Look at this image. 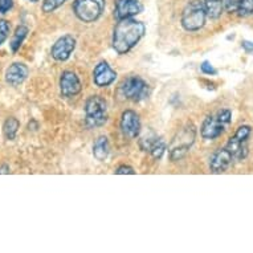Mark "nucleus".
Instances as JSON below:
<instances>
[{
  "label": "nucleus",
  "mask_w": 253,
  "mask_h": 253,
  "mask_svg": "<svg viewBox=\"0 0 253 253\" xmlns=\"http://www.w3.org/2000/svg\"><path fill=\"white\" fill-rule=\"evenodd\" d=\"M149 151L153 155V158L161 159L163 154H165V151H166V142L163 141L162 138H157V141L154 142Z\"/></svg>",
  "instance_id": "nucleus-20"
},
{
  "label": "nucleus",
  "mask_w": 253,
  "mask_h": 253,
  "mask_svg": "<svg viewBox=\"0 0 253 253\" xmlns=\"http://www.w3.org/2000/svg\"><path fill=\"white\" fill-rule=\"evenodd\" d=\"M207 19V11L202 0H192L184 7L182 13L183 28L188 32H196L204 27Z\"/></svg>",
  "instance_id": "nucleus-4"
},
{
  "label": "nucleus",
  "mask_w": 253,
  "mask_h": 253,
  "mask_svg": "<svg viewBox=\"0 0 253 253\" xmlns=\"http://www.w3.org/2000/svg\"><path fill=\"white\" fill-rule=\"evenodd\" d=\"M146 27L142 21L131 17L118 20L113 34V48L118 54H125L133 49L145 36Z\"/></svg>",
  "instance_id": "nucleus-1"
},
{
  "label": "nucleus",
  "mask_w": 253,
  "mask_h": 253,
  "mask_svg": "<svg viewBox=\"0 0 253 253\" xmlns=\"http://www.w3.org/2000/svg\"><path fill=\"white\" fill-rule=\"evenodd\" d=\"M20 129V122L15 117H8L3 124V134H4L5 139L13 141L17 135V131Z\"/></svg>",
  "instance_id": "nucleus-18"
},
{
  "label": "nucleus",
  "mask_w": 253,
  "mask_h": 253,
  "mask_svg": "<svg viewBox=\"0 0 253 253\" xmlns=\"http://www.w3.org/2000/svg\"><path fill=\"white\" fill-rule=\"evenodd\" d=\"M121 129L125 137L137 138L141 133V120L134 110H125L121 116Z\"/></svg>",
  "instance_id": "nucleus-11"
},
{
  "label": "nucleus",
  "mask_w": 253,
  "mask_h": 253,
  "mask_svg": "<svg viewBox=\"0 0 253 253\" xmlns=\"http://www.w3.org/2000/svg\"><path fill=\"white\" fill-rule=\"evenodd\" d=\"M29 29L28 27H25V25H19L16 29H15V32H13L12 38H11V42H9V48L12 50L13 53H16L17 50L20 49L21 45H23V42L28 36Z\"/></svg>",
  "instance_id": "nucleus-17"
},
{
  "label": "nucleus",
  "mask_w": 253,
  "mask_h": 253,
  "mask_svg": "<svg viewBox=\"0 0 253 253\" xmlns=\"http://www.w3.org/2000/svg\"><path fill=\"white\" fill-rule=\"evenodd\" d=\"M12 7L13 0H0V13H7Z\"/></svg>",
  "instance_id": "nucleus-27"
},
{
  "label": "nucleus",
  "mask_w": 253,
  "mask_h": 253,
  "mask_svg": "<svg viewBox=\"0 0 253 253\" xmlns=\"http://www.w3.org/2000/svg\"><path fill=\"white\" fill-rule=\"evenodd\" d=\"M233 163L232 155L225 150V147L219 149L217 151L212 154V157L210 158V170L213 174H221L231 167Z\"/></svg>",
  "instance_id": "nucleus-14"
},
{
  "label": "nucleus",
  "mask_w": 253,
  "mask_h": 253,
  "mask_svg": "<svg viewBox=\"0 0 253 253\" xmlns=\"http://www.w3.org/2000/svg\"><path fill=\"white\" fill-rule=\"evenodd\" d=\"M120 94L124 97L125 100L139 102L149 96V85L138 76L129 77L121 84Z\"/></svg>",
  "instance_id": "nucleus-8"
},
{
  "label": "nucleus",
  "mask_w": 253,
  "mask_h": 253,
  "mask_svg": "<svg viewBox=\"0 0 253 253\" xmlns=\"http://www.w3.org/2000/svg\"><path fill=\"white\" fill-rule=\"evenodd\" d=\"M29 75L28 67L23 64V62H13L11 64L7 71H5L4 80L5 83L11 85V86H19L27 80Z\"/></svg>",
  "instance_id": "nucleus-15"
},
{
  "label": "nucleus",
  "mask_w": 253,
  "mask_h": 253,
  "mask_svg": "<svg viewBox=\"0 0 253 253\" xmlns=\"http://www.w3.org/2000/svg\"><path fill=\"white\" fill-rule=\"evenodd\" d=\"M142 4L139 0H116L114 16L117 20H124L133 17L142 12Z\"/></svg>",
  "instance_id": "nucleus-12"
},
{
  "label": "nucleus",
  "mask_w": 253,
  "mask_h": 253,
  "mask_svg": "<svg viewBox=\"0 0 253 253\" xmlns=\"http://www.w3.org/2000/svg\"><path fill=\"white\" fill-rule=\"evenodd\" d=\"M9 166L8 165H1L0 166V174H9Z\"/></svg>",
  "instance_id": "nucleus-30"
},
{
  "label": "nucleus",
  "mask_w": 253,
  "mask_h": 253,
  "mask_svg": "<svg viewBox=\"0 0 253 253\" xmlns=\"http://www.w3.org/2000/svg\"><path fill=\"white\" fill-rule=\"evenodd\" d=\"M28 1H31V3H36V1H39V0H28Z\"/></svg>",
  "instance_id": "nucleus-31"
},
{
  "label": "nucleus",
  "mask_w": 253,
  "mask_h": 253,
  "mask_svg": "<svg viewBox=\"0 0 253 253\" xmlns=\"http://www.w3.org/2000/svg\"><path fill=\"white\" fill-rule=\"evenodd\" d=\"M117 79V73L113 71L106 61L98 62L93 71V83L98 87H106L112 85Z\"/></svg>",
  "instance_id": "nucleus-13"
},
{
  "label": "nucleus",
  "mask_w": 253,
  "mask_h": 253,
  "mask_svg": "<svg viewBox=\"0 0 253 253\" xmlns=\"http://www.w3.org/2000/svg\"><path fill=\"white\" fill-rule=\"evenodd\" d=\"M116 174L118 175H126V174H130V175H134L135 174V171H134L133 167L130 166H120L118 169L116 170Z\"/></svg>",
  "instance_id": "nucleus-28"
},
{
  "label": "nucleus",
  "mask_w": 253,
  "mask_h": 253,
  "mask_svg": "<svg viewBox=\"0 0 253 253\" xmlns=\"http://www.w3.org/2000/svg\"><path fill=\"white\" fill-rule=\"evenodd\" d=\"M231 118H232V113L229 109H221L215 114L208 116L203 121V125L200 127L202 137L207 141H213L216 138H219L224 133L227 126L231 124Z\"/></svg>",
  "instance_id": "nucleus-2"
},
{
  "label": "nucleus",
  "mask_w": 253,
  "mask_h": 253,
  "mask_svg": "<svg viewBox=\"0 0 253 253\" xmlns=\"http://www.w3.org/2000/svg\"><path fill=\"white\" fill-rule=\"evenodd\" d=\"M65 1H68V0H42V12H53L57 8H60L62 4H65Z\"/></svg>",
  "instance_id": "nucleus-22"
},
{
  "label": "nucleus",
  "mask_w": 253,
  "mask_h": 253,
  "mask_svg": "<svg viewBox=\"0 0 253 253\" xmlns=\"http://www.w3.org/2000/svg\"><path fill=\"white\" fill-rule=\"evenodd\" d=\"M81 89H83V85L76 73L71 71L62 72L61 77H60V91H61L62 97L72 98V97L77 96Z\"/></svg>",
  "instance_id": "nucleus-10"
},
{
  "label": "nucleus",
  "mask_w": 253,
  "mask_h": 253,
  "mask_svg": "<svg viewBox=\"0 0 253 253\" xmlns=\"http://www.w3.org/2000/svg\"><path fill=\"white\" fill-rule=\"evenodd\" d=\"M241 46H243V49L245 50V52H253V42H241Z\"/></svg>",
  "instance_id": "nucleus-29"
},
{
  "label": "nucleus",
  "mask_w": 253,
  "mask_h": 253,
  "mask_svg": "<svg viewBox=\"0 0 253 253\" xmlns=\"http://www.w3.org/2000/svg\"><path fill=\"white\" fill-rule=\"evenodd\" d=\"M109 153H110V146H109L108 138L105 135H101L96 139L94 145H93V155L97 161L104 162L105 159H108Z\"/></svg>",
  "instance_id": "nucleus-16"
},
{
  "label": "nucleus",
  "mask_w": 253,
  "mask_h": 253,
  "mask_svg": "<svg viewBox=\"0 0 253 253\" xmlns=\"http://www.w3.org/2000/svg\"><path fill=\"white\" fill-rule=\"evenodd\" d=\"M236 12L241 17H248L253 15V0H241Z\"/></svg>",
  "instance_id": "nucleus-21"
},
{
  "label": "nucleus",
  "mask_w": 253,
  "mask_h": 253,
  "mask_svg": "<svg viewBox=\"0 0 253 253\" xmlns=\"http://www.w3.org/2000/svg\"><path fill=\"white\" fill-rule=\"evenodd\" d=\"M157 135L153 133V131H150V134L145 135V137H142V139L139 141V146H141L142 150H145V151H149L150 147L153 146V143L157 141Z\"/></svg>",
  "instance_id": "nucleus-24"
},
{
  "label": "nucleus",
  "mask_w": 253,
  "mask_h": 253,
  "mask_svg": "<svg viewBox=\"0 0 253 253\" xmlns=\"http://www.w3.org/2000/svg\"><path fill=\"white\" fill-rule=\"evenodd\" d=\"M9 34H11V25H9L8 21L1 19L0 20V46L4 44L5 40L8 39Z\"/></svg>",
  "instance_id": "nucleus-23"
},
{
  "label": "nucleus",
  "mask_w": 253,
  "mask_h": 253,
  "mask_svg": "<svg viewBox=\"0 0 253 253\" xmlns=\"http://www.w3.org/2000/svg\"><path fill=\"white\" fill-rule=\"evenodd\" d=\"M200 71L203 72L204 75H208V76H213L217 73L215 68L211 65V62H208V61H204L203 64L200 65Z\"/></svg>",
  "instance_id": "nucleus-26"
},
{
  "label": "nucleus",
  "mask_w": 253,
  "mask_h": 253,
  "mask_svg": "<svg viewBox=\"0 0 253 253\" xmlns=\"http://www.w3.org/2000/svg\"><path fill=\"white\" fill-rule=\"evenodd\" d=\"M204 7L207 16L211 19H219L224 9V0H204Z\"/></svg>",
  "instance_id": "nucleus-19"
},
{
  "label": "nucleus",
  "mask_w": 253,
  "mask_h": 253,
  "mask_svg": "<svg viewBox=\"0 0 253 253\" xmlns=\"http://www.w3.org/2000/svg\"><path fill=\"white\" fill-rule=\"evenodd\" d=\"M108 121V104L100 96H91L85 104V124L87 127H100Z\"/></svg>",
  "instance_id": "nucleus-5"
},
{
  "label": "nucleus",
  "mask_w": 253,
  "mask_h": 253,
  "mask_svg": "<svg viewBox=\"0 0 253 253\" xmlns=\"http://www.w3.org/2000/svg\"><path fill=\"white\" fill-rule=\"evenodd\" d=\"M106 0H75L73 12L84 23L98 20L104 13Z\"/></svg>",
  "instance_id": "nucleus-6"
},
{
  "label": "nucleus",
  "mask_w": 253,
  "mask_h": 253,
  "mask_svg": "<svg viewBox=\"0 0 253 253\" xmlns=\"http://www.w3.org/2000/svg\"><path fill=\"white\" fill-rule=\"evenodd\" d=\"M252 130L247 125H243L236 130L233 137L229 138L225 150L232 155L233 161H243L248 155V139L251 137Z\"/></svg>",
  "instance_id": "nucleus-7"
},
{
  "label": "nucleus",
  "mask_w": 253,
  "mask_h": 253,
  "mask_svg": "<svg viewBox=\"0 0 253 253\" xmlns=\"http://www.w3.org/2000/svg\"><path fill=\"white\" fill-rule=\"evenodd\" d=\"M76 49V39L71 35H65L54 42L50 54L56 61H67Z\"/></svg>",
  "instance_id": "nucleus-9"
},
{
  "label": "nucleus",
  "mask_w": 253,
  "mask_h": 253,
  "mask_svg": "<svg viewBox=\"0 0 253 253\" xmlns=\"http://www.w3.org/2000/svg\"><path fill=\"white\" fill-rule=\"evenodd\" d=\"M240 1L241 0H224V8L227 9V12H236Z\"/></svg>",
  "instance_id": "nucleus-25"
},
{
  "label": "nucleus",
  "mask_w": 253,
  "mask_h": 253,
  "mask_svg": "<svg viewBox=\"0 0 253 253\" xmlns=\"http://www.w3.org/2000/svg\"><path fill=\"white\" fill-rule=\"evenodd\" d=\"M196 138V129L192 124H187L184 127L179 130L175 135L170 147H169V155L171 161H180L183 157H186L188 150L191 149Z\"/></svg>",
  "instance_id": "nucleus-3"
}]
</instances>
